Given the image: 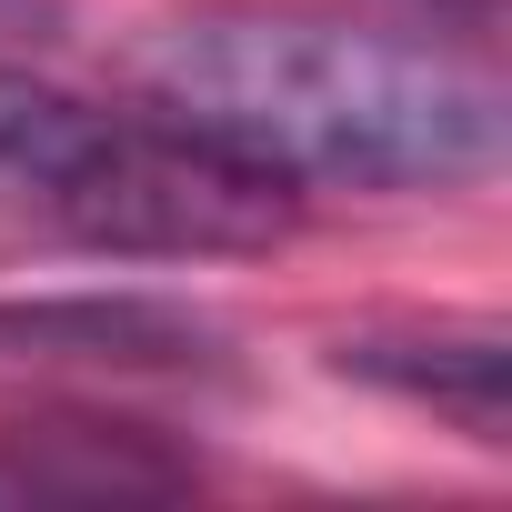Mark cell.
I'll return each instance as SVG.
<instances>
[{
  "instance_id": "7a4b0ae2",
  "label": "cell",
  "mask_w": 512,
  "mask_h": 512,
  "mask_svg": "<svg viewBox=\"0 0 512 512\" xmlns=\"http://www.w3.org/2000/svg\"><path fill=\"white\" fill-rule=\"evenodd\" d=\"M302 191L231 161L161 101L101 111L0 61V231L91 262H241L292 241Z\"/></svg>"
},
{
  "instance_id": "3957f363",
  "label": "cell",
  "mask_w": 512,
  "mask_h": 512,
  "mask_svg": "<svg viewBox=\"0 0 512 512\" xmlns=\"http://www.w3.org/2000/svg\"><path fill=\"white\" fill-rule=\"evenodd\" d=\"M342 372H362V382H382V392H402V402H432L442 422H462L482 452H502L512 432V352H502V332H362V342H342Z\"/></svg>"
},
{
  "instance_id": "277c9868",
  "label": "cell",
  "mask_w": 512,
  "mask_h": 512,
  "mask_svg": "<svg viewBox=\"0 0 512 512\" xmlns=\"http://www.w3.org/2000/svg\"><path fill=\"white\" fill-rule=\"evenodd\" d=\"M0 352L41 362H111V372H181L211 362V332L171 302H0Z\"/></svg>"
},
{
  "instance_id": "5b68a950",
  "label": "cell",
  "mask_w": 512,
  "mask_h": 512,
  "mask_svg": "<svg viewBox=\"0 0 512 512\" xmlns=\"http://www.w3.org/2000/svg\"><path fill=\"white\" fill-rule=\"evenodd\" d=\"M71 31V0H0V61H31Z\"/></svg>"
},
{
  "instance_id": "6da1fadb",
  "label": "cell",
  "mask_w": 512,
  "mask_h": 512,
  "mask_svg": "<svg viewBox=\"0 0 512 512\" xmlns=\"http://www.w3.org/2000/svg\"><path fill=\"white\" fill-rule=\"evenodd\" d=\"M131 71L141 101L282 191H472L512 151L502 71L402 21L221 0L161 21Z\"/></svg>"
}]
</instances>
